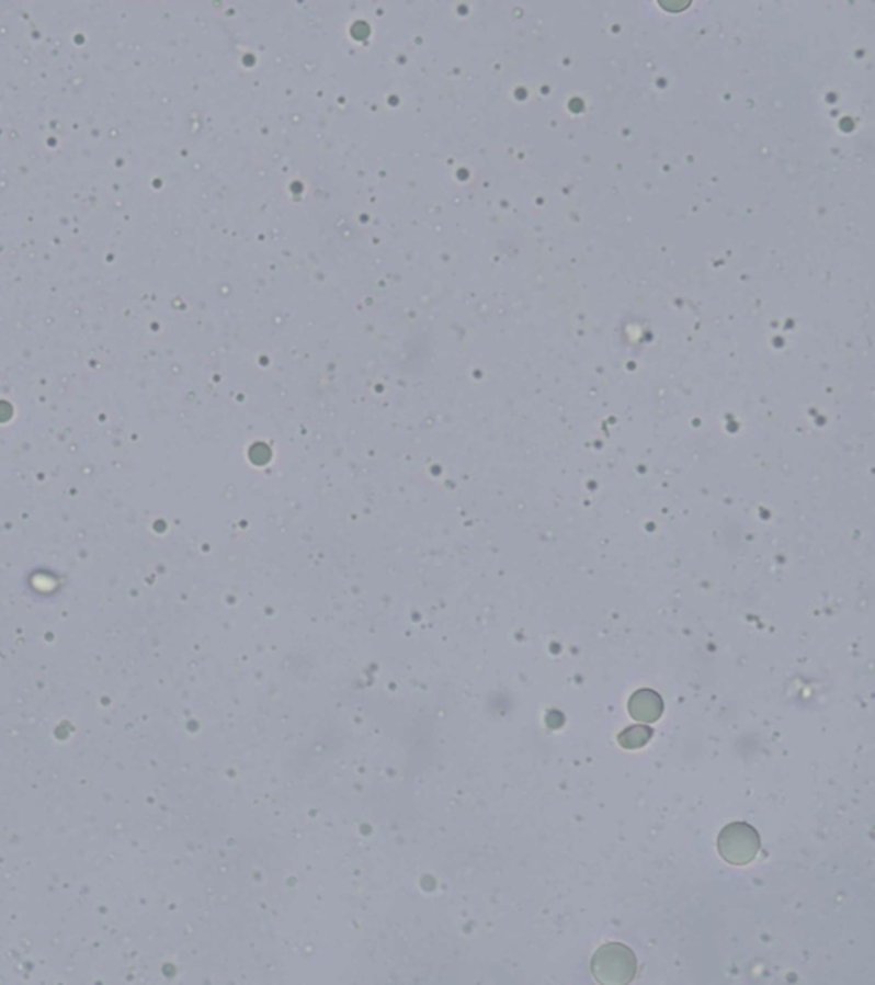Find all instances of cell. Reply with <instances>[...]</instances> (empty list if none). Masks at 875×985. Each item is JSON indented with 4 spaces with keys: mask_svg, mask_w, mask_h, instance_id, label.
I'll return each instance as SVG.
<instances>
[{
    "mask_svg": "<svg viewBox=\"0 0 875 985\" xmlns=\"http://www.w3.org/2000/svg\"><path fill=\"white\" fill-rule=\"evenodd\" d=\"M654 737V729L650 726H629L617 736V743L624 749H639L647 746Z\"/></svg>",
    "mask_w": 875,
    "mask_h": 985,
    "instance_id": "4",
    "label": "cell"
},
{
    "mask_svg": "<svg viewBox=\"0 0 875 985\" xmlns=\"http://www.w3.org/2000/svg\"><path fill=\"white\" fill-rule=\"evenodd\" d=\"M636 966L635 953L621 943L604 944L592 959L593 977L605 985L629 984L635 978Z\"/></svg>",
    "mask_w": 875,
    "mask_h": 985,
    "instance_id": "1",
    "label": "cell"
},
{
    "mask_svg": "<svg viewBox=\"0 0 875 985\" xmlns=\"http://www.w3.org/2000/svg\"><path fill=\"white\" fill-rule=\"evenodd\" d=\"M629 715L641 724H654L663 714V702L657 691L639 690L633 693L628 703Z\"/></svg>",
    "mask_w": 875,
    "mask_h": 985,
    "instance_id": "3",
    "label": "cell"
},
{
    "mask_svg": "<svg viewBox=\"0 0 875 985\" xmlns=\"http://www.w3.org/2000/svg\"><path fill=\"white\" fill-rule=\"evenodd\" d=\"M718 852L728 864L746 865L758 858L761 849L760 834L748 823H730L718 835Z\"/></svg>",
    "mask_w": 875,
    "mask_h": 985,
    "instance_id": "2",
    "label": "cell"
}]
</instances>
